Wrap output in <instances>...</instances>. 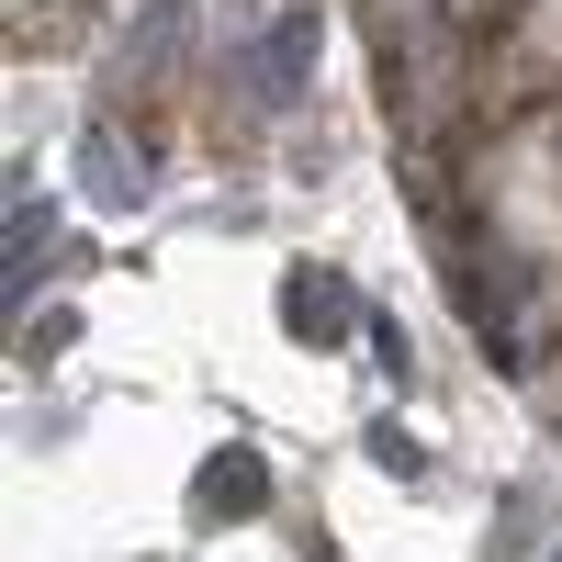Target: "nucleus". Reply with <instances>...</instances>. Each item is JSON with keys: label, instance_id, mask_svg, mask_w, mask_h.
<instances>
[{"label": "nucleus", "instance_id": "obj_3", "mask_svg": "<svg viewBox=\"0 0 562 562\" xmlns=\"http://www.w3.org/2000/svg\"><path fill=\"white\" fill-rule=\"evenodd\" d=\"M192 495L214 506V518H248V506H270V473H259L248 450H225V461H203V484H192Z\"/></svg>", "mask_w": 562, "mask_h": 562}, {"label": "nucleus", "instance_id": "obj_5", "mask_svg": "<svg viewBox=\"0 0 562 562\" xmlns=\"http://www.w3.org/2000/svg\"><path fill=\"white\" fill-rule=\"evenodd\" d=\"M34 248H45V214L23 203V214H12V270H0V293H12V304L34 293Z\"/></svg>", "mask_w": 562, "mask_h": 562}, {"label": "nucleus", "instance_id": "obj_4", "mask_svg": "<svg viewBox=\"0 0 562 562\" xmlns=\"http://www.w3.org/2000/svg\"><path fill=\"white\" fill-rule=\"evenodd\" d=\"M90 192L102 203H147V158H124V135H90Z\"/></svg>", "mask_w": 562, "mask_h": 562}, {"label": "nucleus", "instance_id": "obj_1", "mask_svg": "<svg viewBox=\"0 0 562 562\" xmlns=\"http://www.w3.org/2000/svg\"><path fill=\"white\" fill-rule=\"evenodd\" d=\"M304 68H315V12H281L259 34V57H248V90L281 113V102H304Z\"/></svg>", "mask_w": 562, "mask_h": 562}, {"label": "nucleus", "instance_id": "obj_2", "mask_svg": "<svg viewBox=\"0 0 562 562\" xmlns=\"http://www.w3.org/2000/svg\"><path fill=\"white\" fill-rule=\"evenodd\" d=\"M281 326H293V338H349V326H360V304H349V281L304 270V281H281Z\"/></svg>", "mask_w": 562, "mask_h": 562}]
</instances>
